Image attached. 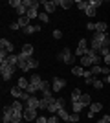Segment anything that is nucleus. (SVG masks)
Instances as JSON below:
<instances>
[{"mask_svg":"<svg viewBox=\"0 0 110 123\" xmlns=\"http://www.w3.org/2000/svg\"><path fill=\"white\" fill-rule=\"evenodd\" d=\"M17 68H18V66H13V64H9L7 61L0 62V74H2V79H4V81H9L11 77L15 75Z\"/></svg>","mask_w":110,"mask_h":123,"instance_id":"f257e3e1","label":"nucleus"},{"mask_svg":"<svg viewBox=\"0 0 110 123\" xmlns=\"http://www.w3.org/2000/svg\"><path fill=\"white\" fill-rule=\"evenodd\" d=\"M11 96H13L15 99H20V101H24V103H26L28 99L31 98V96H29L26 90H22V88H18V86H13V88H11Z\"/></svg>","mask_w":110,"mask_h":123,"instance_id":"f03ea898","label":"nucleus"},{"mask_svg":"<svg viewBox=\"0 0 110 123\" xmlns=\"http://www.w3.org/2000/svg\"><path fill=\"white\" fill-rule=\"evenodd\" d=\"M64 105H66V99L64 98H55V101L48 107V112H52V114H57L61 108H64Z\"/></svg>","mask_w":110,"mask_h":123,"instance_id":"7ed1b4c3","label":"nucleus"},{"mask_svg":"<svg viewBox=\"0 0 110 123\" xmlns=\"http://www.w3.org/2000/svg\"><path fill=\"white\" fill-rule=\"evenodd\" d=\"M59 59H63L66 64H73V62H75V55H73L72 50H68V48H64V50H63V53L59 55Z\"/></svg>","mask_w":110,"mask_h":123,"instance_id":"20e7f679","label":"nucleus"},{"mask_svg":"<svg viewBox=\"0 0 110 123\" xmlns=\"http://www.w3.org/2000/svg\"><path fill=\"white\" fill-rule=\"evenodd\" d=\"M13 114H15V110H13V107H4V112H2V123H13Z\"/></svg>","mask_w":110,"mask_h":123,"instance_id":"39448f33","label":"nucleus"},{"mask_svg":"<svg viewBox=\"0 0 110 123\" xmlns=\"http://www.w3.org/2000/svg\"><path fill=\"white\" fill-rule=\"evenodd\" d=\"M88 53V48H86V39H81L79 41V46H77V50H75V57H84Z\"/></svg>","mask_w":110,"mask_h":123,"instance_id":"423d86ee","label":"nucleus"},{"mask_svg":"<svg viewBox=\"0 0 110 123\" xmlns=\"http://www.w3.org/2000/svg\"><path fill=\"white\" fill-rule=\"evenodd\" d=\"M42 7H44V11L50 15V13H53V11L57 9V0H44V2H42Z\"/></svg>","mask_w":110,"mask_h":123,"instance_id":"0eeeda50","label":"nucleus"},{"mask_svg":"<svg viewBox=\"0 0 110 123\" xmlns=\"http://www.w3.org/2000/svg\"><path fill=\"white\" fill-rule=\"evenodd\" d=\"M37 118H39L37 116V108H29V107L24 108V119L26 121H35Z\"/></svg>","mask_w":110,"mask_h":123,"instance_id":"6e6552de","label":"nucleus"},{"mask_svg":"<svg viewBox=\"0 0 110 123\" xmlns=\"http://www.w3.org/2000/svg\"><path fill=\"white\" fill-rule=\"evenodd\" d=\"M64 86H66V81H64V79H61V77H55V79H53V83H52L53 92H61Z\"/></svg>","mask_w":110,"mask_h":123,"instance_id":"1a4fd4ad","label":"nucleus"},{"mask_svg":"<svg viewBox=\"0 0 110 123\" xmlns=\"http://www.w3.org/2000/svg\"><path fill=\"white\" fill-rule=\"evenodd\" d=\"M92 75H99V74H105V75H108L110 74V68L108 66H99V64H95V66H92Z\"/></svg>","mask_w":110,"mask_h":123,"instance_id":"9d476101","label":"nucleus"},{"mask_svg":"<svg viewBox=\"0 0 110 123\" xmlns=\"http://www.w3.org/2000/svg\"><path fill=\"white\" fill-rule=\"evenodd\" d=\"M42 81H44V79H42L41 75H39V74H33L31 77H29V83H31L33 86L37 88V90H39V92H41V86H42Z\"/></svg>","mask_w":110,"mask_h":123,"instance_id":"9b49d317","label":"nucleus"},{"mask_svg":"<svg viewBox=\"0 0 110 123\" xmlns=\"http://www.w3.org/2000/svg\"><path fill=\"white\" fill-rule=\"evenodd\" d=\"M0 48L6 51H9V53H13V50H15V46H13V42L9 41V39H2L0 41Z\"/></svg>","mask_w":110,"mask_h":123,"instance_id":"f8f14e48","label":"nucleus"},{"mask_svg":"<svg viewBox=\"0 0 110 123\" xmlns=\"http://www.w3.org/2000/svg\"><path fill=\"white\" fill-rule=\"evenodd\" d=\"M37 31H41V26L39 24H29L28 28L22 30V33H24V35H33V33H37Z\"/></svg>","mask_w":110,"mask_h":123,"instance_id":"ddd939ff","label":"nucleus"},{"mask_svg":"<svg viewBox=\"0 0 110 123\" xmlns=\"http://www.w3.org/2000/svg\"><path fill=\"white\" fill-rule=\"evenodd\" d=\"M101 108H103V105H101V103H92V105H90V112H88V118L92 119V118H94V114L101 112Z\"/></svg>","mask_w":110,"mask_h":123,"instance_id":"4468645a","label":"nucleus"},{"mask_svg":"<svg viewBox=\"0 0 110 123\" xmlns=\"http://www.w3.org/2000/svg\"><path fill=\"white\" fill-rule=\"evenodd\" d=\"M39 103H41V99H37L35 96H31V98L26 101V107H29V108H39Z\"/></svg>","mask_w":110,"mask_h":123,"instance_id":"2eb2a0df","label":"nucleus"},{"mask_svg":"<svg viewBox=\"0 0 110 123\" xmlns=\"http://www.w3.org/2000/svg\"><path fill=\"white\" fill-rule=\"evenodd\" d=\"M28 86H29V77H18V88L28 90Z\"/></svg>","mask_w":110,"mask_h":123,"instance_id":"dca6fc26","label":"nucleus"},{"mask_svg":"<svg viewBox=\"0 0 110 123\" xmlns=\"http://www.w3.org/2000/svg\"><path fill=\"white\" fill-rule=\"evenodd\" d=\"M22 53L26 57H33V46L31 44H24V46H22Z\"/></svg>","mask_w":110,"mask_h":123,"instance_id":"f3484780","label":"nucleus"},{"mask_svg":"<svg viewBox=\"0 0 110 123\" xmlns=\"http://www.w3.org/2000/svg\"><path fill=\"white\" fill-rule=\"evenodd\" d=\"M17 22H18V26L24 30V28H28V26H29V22H31V20H29L28 17H18V20H17Z\"/></svg>","mask_w":110,"mask_h":123,"instance_id":"a211bd4d","label":"nucleus"},{"mask_svg":"<svg viewBox=\"0 0 110 123\" xmlns=\"http://www.w3.org/2000/svg\"><path fill=\"white\" fill-rule=\"evenodd\" d=\"M72 0H57V6H61V7H63V9H70V7H72Z\"/></svg>","mask_w":110,"mask_h":123,"instance_id":"6ab92c4d","label":"nucleus"},{"mask_svg":"<svg viewBox=\"0 0 110 123\" xmlns=\"http://www.w3.org/2000/svg\"><path fill=\"white\" fill-rule=\"evenodd\" d=\"M83 108H84V105H83L81 101H75V103H72V110H73L75 114H79L81 110H83Z\"/></svg>","mask_w":110,"mask_h":123,"instance_id":"aec40b11","label":"nucleus"},{"mask_svg":"<svg viewBox=\"0 0 110 123\" xmlns=\"http://www.w3.org/2000/svg\"><path fill=\"white\" fill-rule=\"evenodd\" d=\"M53 101H55V99H53ZM53 101H50V99H46V98H42L41 103H39V108H44V110H48V107H50Z\"/></svg>","mask_w":110,"mask_h":123,"instance_id":"412c9836","label":"nucleus"},{"mask_svg":"<svg viewBox=\"0 0 110 123\" xmlns=\"http://www.w3.org/2000/svg\"><path fill=\"white\" fill-rule=\"evenodd\" d=\"M72 74H73V75H84V68L83 66H81V64H79V66H73L72 68Z\"/></svg>","mask_w":110,"mask_h":123,"instance_id":"4be33fe9","label":"nucleus"},{"mask_svg":"<svg viewBox=\"0 0 110 123\" xmlns=\"http://www.w3.org/2000/svg\"><path fill=\"white\" fill-rule=\"evenodd\" d=\"M81 96H83V92H81L79 88H75V90H73V92H72V103L79 101V99H81Z\"/></svg>","mask_w":110,"mask_h":123,"instance_id":"5701e85b","label":"nucleus"},{"mask_svg":"<svg viewBox=\"0 0 110 123\" xmlns=\"http://www.w3.org/2000/svg\"><path fill=\"white\" fill-rule=\"evenodd\" d=\"M75 6H77V9L86 11V7H88V2H86V0H77V2H75Z\"/></svg>","mask_w":110,"mask_h":123,"instance_id":"b1692460","label":"nucleus"},{"mask_svg":"<svg viewBox=\"0 0 110 123\" xmlns=\"http://www.w3.org/2000/svg\"><path fill=\"white\" fill-rule=\"evenodd\" d=\"M79 101L83 103L84 107H88V105H92V99H90V96H88V94H83V96H81V99H79Z\"/></svg>","mask_w":110,"mask_h":123,"instance_id":"393cba45","label":"nucleus"},{"mask_svg":"<svg viewBox=\"0 0 110 123\" xmlns=\"http://www.w3.org/2000/svg\"><path fill=\"white\" fill-rule=\"evenodd\" d=\"M95 31H97V33H105L106 31V22H97V24H95Z\"/></svg>","mask_w":110,"mask_h":123,"instance_id":"a878e982","label":"nucleus"},{"mask_svg":"<svg viewBox=\"0 0 110 123\" xmlns=\"http://www.w3.org/2000/svg\"><path fill=\"white\" fill-rule=\"evenodd\" d=\"M57 116H59L61 119H64V121H68V118H70V114L66 112V108H61V110L57 112Z\"/></svg>","mask_w":110,"mask_h":123,"instance_id":"bb28decb","label":"nucleus"},{"mask_svg":"<svg viewBox=\"0 0 110 123\" xmlns=\"http://www.w3.org/2000/svg\"><path fill=\"white\" fill-rule=\"evenodd\" d=\"M28 64H29V70H35V68L39 66V61L33 59V57H29V59H28Z\"/></svg>","mask_w":110,"mask_h":123,"instance_id":"cd10ccee","label":"nucleus"},{"mask_svg":"<svg viewBox=\"0 0 110 123\" xmlns=\"http://www.w3.org/2000/svg\"><path fill=\"white\" fill-rule=\"evenodd\" d=\"M39 20H42L44 24H48V22H50V17H48V13H46V11L39 13Z\"/></svg>","mask_w":110,"mask_h":123,"instance_id":"c85d7f7f","label":"nucleus"},{"mask_svg":"<svg viewBox=\"0 0 110 123\" xmlns=\"http://www.w3.org/2000/svg\"><path fill=\"white\" fill-rule=\"evenodd\" d=\"M84 13H86V15H88L90 18H92V17H95V13H97V9H95V7H92V6H88V7H86V11H84Z\"/></svg>","mask_w":110,"mask_h":123,"instance_id":"c756f323","label":"nucleus"},{"mask_svg":"<svg viewBox=\"0 0 110 123\" xmlns=\"http://www.w3.org/2000/svg\"><path fill=\"white\" fill-rule=\"evenodd\" d=\"M88 6H92V7L97 9L99 6H103V2H101V0H88Z\"/></svg>","mask_w":110,"mask_h":123,"instance_id":"7c9ffc66","label":"nucleus"},{"mask_svg":"<svg viewBox=\"0 0 110 123\" xmlns=\"http://www.w3.org/2000/svg\"><path fill=\"white\" fill-rule=\"evenodd\" d=\"M68 121H70V123H79V114H75V112H73V114H70Z\"/></svg>","mask_w":110,"mask_h":123,"instance_id":"2f4dec72","label":"nucleus"},{"mask_svg":"<svg viewBox=\"0 0 110 123\" xmlns=\"http://www.w3.org/2000/svg\"><path fill=\"white\" fill-rule=\"evenodd\" d=\"M52 35H53V39H57V41H59V39L63 37V31H61V30H53Z\"/></svg>","mask_w":110,"mask_h":123,"instance_id":"473e14b6","label":"nucleus"},{"mask_svg":"<svg viewBox=\"0 0 110 123\" xmlns=\"http://www.w3.org/2000/svg\"><path fill=\"white\" fill-rule=\"evenodd\" d=\"M9 30H13V31H17V30H18V31H20L22 28L18 26V22H11V24H9Z\"/></svg>","mask_w":110,"mask_h":123,"instance_id":"72a5a7b5","label":"nucleus"},{"mask_svg":"<svg viewBox=\"0 0 110 123\" xmlns=\"http://www.w3.org/2000/svg\"><path fill=\"white\" fill-rule=\"evenodd\" d=\"M92 86H94V88H97V90H101V88H103V81H99V79H95Z\"/></svg>","mask_w":110,"mask_h":123,"instance_id":"f704fd0d","label":"nucleus"},{"mask_svg":"<svg viewBox=\"0 0 110 123\" xmlns=\"http://www.w3.org/2000/svg\"><path fill=\"white\" fill-rule=\"evenodd\" d=\"M59 119H61V118H59L57 114H53L52 118H48V123H59Z\"/></svg>","mask_w":110,"mask_h":123,"instance_id":"c9c22d12","label":"nucleus"},{"mask_svg":"<svg viewBox=\"0 0 110 123\" xmlns=\"http://www.w3.org/2000/svg\"><path fill=\"white\" fill-rule=\"evenodd\" d=\"M97 123H110V116H103L101 119H97Z\"/></svg>","mask_w":110,"mask_h":123,"instance_id":"e433bc0d","label":"nucleus"},{"mask_svg":"<svg viewBox=\"0 0 110 123\" xmlns=\"http://www.w3.org/2000/svg\"><path fill=\"white\" fill-rule=\"evenodd\" d=\"M20 2H22V0H11V2H9V6H13V7L17 9V7L20 6Z\"/></svg>","mask_w":110,"mask_h":123,"instance_id":"4c0bfd02","label":"nucleus"},{"mask_svg":"<svg viewBox=\"0 0 110 123\" xmlns=\"http://www.w3.org/2000/svg\"><path fill=\"white\" fill-rule=\"evenodd\" d=\"M35 123H48V119L44 118V116H39V118L35 119Z\"/></svg>","mask_w":110,"mask_h":123,"instance_id":"58836bf2","label":"nucleus"},{"mask_svg":"<svg viewBox=\"0 0 110 123\" xmlns=\"http://www.w3.org/2000/svg\"><path fill=\"white\" fill-rule=\"evenodd\" d=\"M86 30H90V31H95V24H94V22H88V24H86Z\"/></svg>","mask_w":110,"mask_h":123,"instance_id":"ea45409f","label":"nucleus"},{"mask_svg":"<svg viewBox=\"0 0 110 123\" xmlns=\"http://www.w3.org/2000/svg\"><path fill=\"white\" fill-rule=\"evenodd\" d=\"M84 79H90V77H94V75H92V72H90V70H84Z\"/></svg>","mask_w":110,"mask_h":123,"instance_id":"a19ab883","label":"nucleus"},{"mask_svg":"<svg viewBox=\"0 0 110 123\" xmlns=\"http://www.w3.org/2000/svg\"><path fill=\"white\" fill-rule=\"evenodd\" d=\"M103 61H105V64L108 66V64H110V53H106V55L103 57Z\"/></svg>","mask_w":110,"mask_h":123,"instance_id":"79ce46f5","label":"nucleus"},{"mask_svg":"<svg viewBox=\"0 0 110 123\" xmlns=\"http://www.w3.org/2000/svg\"><path fill=\"white\" fill-rule=\"evenodd\" d=\"M94 81H95L94 77H90V79H84V83H86V85H94Z\"/></svg>","mask_w":110,"mask_h":123,"instance_id":"37998d69","label":"nucleus"},{"mask_svg":"<svg viewBox=\"0 0 110 123\" xmlns=\"http://www.w3.org/2000/svg\"><path fill=\"white\" fill-rule=\"evenodd\" d=\"M105 81H106V83H110V74L106 75V79H105Z\"/></svg>","mask_w":110,"mask_h":123,"instance_id":"c03bdc74","label":"nucleus"},{"mask_svg":"<svg viewBox=\"0 0 110 123\" xmlns=\"http://www.w3.org/2000/svg\"><path fill=\"white\" fill-rule=\"evenodd\" d=\"M20 123H22V121H20Z\"/></svg>","mask_w":110,"mask_h":123,"instance_id":"a18cd8bd","label":"nucleus"}]
</instances>
